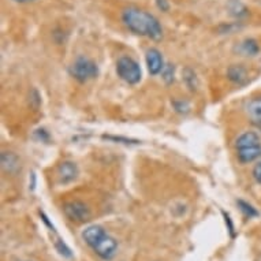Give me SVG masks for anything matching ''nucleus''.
I'll use <instances>...</instances> for the list:
<instances>
[{
  "mask_svg": "<svg viewBox=\"0 0 261 261\" xmlns=\"http://www.w3.org/2000/svg\"><path fill=\"white\" fill-rule=\"evenodd\" d=\"M116 73L127 84H137L141 80V67L140 64L128 56H122L116 63Z\"/></svg>",
  "mask_w": 261,
  "mask_h": 261,
  "instance_id": "20e7f679",
  "label": "nucleus"
},
{
  "mask_svg": "<svg viewBox=\"0 0 261 261\" xmlns=\"http://www.w3.org/2000/svg\"><path fill=\"white\" fill-rule=\"evenodd\" d=\"M258 261H261V257H260V258H258Z\"/></svg>",
  "mask_w": 261,
  "mask_h": 261,
  "instance_id": "4be33fe9",
  "label": "nucleus"
},
{
  "mask_svg": "<svg viewBox=\"0 0 261 261\" xmlns=\"http://www.w3.org/2000/svg\"><path fill=\"white\" fill-rule=\"evenodd\" d=\"M237 204H238V206H240V210L244 212L245 216H248L249 219L257 218V216L260 215L258 212H257V210L254 208V206L250 205L249 202L244 201V200H238V201H237Z\"/></svg>",
  "mask_w": 261,
  "mask_h": 261,
  "instance_id": "4468645a",
  "label": "nucleus"
},
{
  "mask_svg": "<svg viewBox=\"0 0 261 261\" xmlns=\"http://www.w3.org/2000/svg\"><path fill=\"white\" fill-rule=\"evenodd\" d=\"M124 26L134 35L145 36L152 40H162L163 28L153 14L138 7H127L122 13Z\"/></svg>",
  "mask_w": 261,
  "mask_h": 261,
  "instance_id": "f257e3e1",
  "label": "nucleus"
},
{
  "mask_svg": "<svg viewBox=\"0 0 261 261\" xmlns=\"http://www.w3.org/2000/svg\"><path fill=\"white\" fill-rule=\"evenodd\" d=\"M227 77L237 85H245L248 82V70L241 64H232L227 70Z\"/></svg>",
  "mask_w": 261,
  "mask_h": 261,
  "instance_id": "9d476101",
  "label": "nucleus"
},
{
  "mask_svg": "<svg viewBox=\"0 0 261 261\" xmlns=\"http://www.w3.org/2000/svg\"><path fill=\"white\" fill-rule=\"evenodd\" d=\"M2 167L10 174L19 170V159L11 152H3L2 153Z\"/></svg>",
  "mask_w": 261,
  "mask_h": 261,
  "instance_id": "f8f14e48",
  "label": "nucleus"
},
{
  "mask_svg": "<svg viewBox=\"0 0 261 261\" xmlns=\"http://www.w3.org/2000/svg\"><path fill=\"white\" fill-rule=\"evenodd\" d=\"M78 167L73 162H63L58 167V178L60 184H70L77 179Z\"/></svg>",
  "mask_w": 261,
  "mask_h": 261,
  "instance_id": "6e6552de",
  "label": "nucleus"
},
{
  "mask_svg": "<svg viewBox=\"0 0 261 261\" xmlns=\"http://www.w3.org/2000/svg\"><path fill=\"white\" fill-rule=\"evenodd\" d=\"M63 212L71 222L75 223L88 222L92 216L89 206L86 205L85 202L78 201V200L66 202L63 205Z\"/></svg>",
  "mask_w": 261,
  "mask_h": 261,
  "instance_id": "39448f33",
  "label": "nucleus"
},
{
  "mask_svg": "<svg viewBox=\"0 0 261 261\" xmlns=\"http://www.w3.org/2000/svg\"><path fill=\"white\" fill-rule=\"evenodd\" d=\"M237 156L241 163L254 162L261 156V140L256 133L248 132L237 140Z\"/></svg>",
  "mask_w": 261,
  "mask_h": 261,
  "instance_id": "f03ea898",
  "label": "nucleus"
},
{
  "mask_svg": "<svg viewBox=\"0 0 261 261\" xmlns=\"http://www.w3.org/2000/svg\"><path fill=\"white\" fill-rule=\"evenodd\" d=\"M253 176H254V179L258 182V184H261V162H258L254 166V168H253Z\"/></svg>",
  "mask_w": 261,
  "mask_h": 261,
  "instance_id": "a211bd4d",
  "label": "nucleus"
},
{
  "mask_svg": "<svg viewBox=\"0 0 261 261\" xmlns=\"http://www.w3.org/2000/svg\"><path fill=\"white\" fill-rule=\"evenodd\" d=\"M249 120L261 130V97L253 99L246 107Z\"/></svg>",
  "mask_w": 261,
  "mask_h": 261,
  "instance_id": "9b49d317",
  "label": "nucleus"
},
{
  "mask_svg": "<svg viewBox=\"0 0 261 261\" xmlns=\"http://www.w3.org/2000/svg\"><path fill=\"white\" fill-rule=\"evenodd\" d=\"M70 74L77 81L88 82L99 75V66L92 59L88 58H78L70 67Z\"/></svg>",
  "mask_w": 261,
  "mask_h": 261,
  "instance_id": "7ed1b4c3",
  "label": "nucleus"
},
{
  "mask_svg": "<svg viewBox=\"0 0 261 261\" xmlns=\"http://www.w3.org/2000/svg\"><path fill=\"white\" fill-rule=\"evenodd\" d=\"M106 236H107L106 230H104L101 226H97V224L86 227L85 230H84V232H82V238H84V241H85L86 244L89 245L92 249L99 244L100 241L103 240Z\"/></svg>",
  "mask_w": 261,
  "mask_h": 261,
  "instance_id": "0eeeda50",
  "label": "nucleus"
},
{
  "mask_svg": "<svg viewBox=\"0 0 261 261\" xmlns=\"http://www.w3.org/2000/svg\"><path fill=\"white\" fill-rule=\"evenodd\" d=\"M17 3H28V2H33V0H14Z\"/></svg>",
  "mask_w": 261,
  "mask_h": 261,
  "instance_id": "412c9836",
  "label": "nucleus"
},
{
  "mask_svg": "<svg viewBox=\"0 0 261 261\" xmlns=\"http://www.w3.org/2000/svg\"><path fill=\"white\" fill-rule=\"evenodd\" d=\"M156 5L162 11H168V9H170L168 0H156Z\"/></svg>",
  "mask_w": 261,
  "mask_h": 261,
  "instance_id": "6ab92c4d",
  "label": "nucleus"
},
{
  "mask_svg": "<svg viewBox=\"0 0 261 261\" xmlns=\"http://www.w3.org/2000/svg\"><path fill=\"white\" fill-rule=\"evenodd\" d=\"M146 66H148V70L152 75H156L160 71H163L164 63H163L162 54L158 49L150 48L149 51L146 52Z\"/></svg>",
  "mask_w": 261,
  "mask_h": 261,
  "instance_id": "1a4fd4ad",
  "label": "nucleus"
},
{
  "mask_svg": "<svg viewBox=\"0 0 261 261\" xmlns=\"http://www.w3.org/2000/svg\"><path fill=\"white\" fill-rule=\"evenodd\" d=\"M93 250L103 260H111L112 257L115 256L116 250H118V242L107 234L99 244L94 246Z\"/></svg>",
  "mask_w": 261,
  "mask_h": 261,
  "instance_id": "423d86ee",
  "label": "nucleus"
},
{
  "mask_svg": "<svg viewBox=\"0 0 261 261\" xmlns=\"http://www.w3.org/2000/svg\"><path fill=\"white\" fill-rule=\"evenodd\" d=\"M238 52L242 54L244 56H254L258 54L260 51V47H258V44H257L256 40L253 39H246L244 40L242 43L238 45Z\"/></svg>",
  "mask_w": 261,
  "mask_h": 261,
  "instance_id": "ddd939ff",
  "label": "nucleus"
},
{
  "mask_svg": "<svg viewBox=\"0 0 261 261\" xmlns=\"http://www.w3.org/2000/svg\"><path fill=\"white\" fill-rule=\"evenodd\" d=\"M163 80L166 84H171L174 81V66L172 64H166L163 69Z\"/></svg>",
  "mask_w": 261,
  "mask_h": 261,
  "instance_id": "dca6fc26",
  "label": "nucleus"
},
{
  "mask_svg": "<svg viewBox=\"0 0 261 261\" xmlns=\"http://www.w3.org/2000/svg\"><path fill=\"white\" fill-rule=\"evenodd\" d=\"M56 249H58V252L62 254V256L67 257V258H70V257H73V253H71V250H70V248L67 246V245L64 244L63 241L62 240H58V242L55 244Z\"/></svg>",
  "mask_w": 261,
  "mask_h": 261,
  "instance_id": "f3484780",
  "label": "nucleus"
},
{
  "mask_svg": "<svg viewBox=\"0 0 261 261\" xmlns=\"http://www.w3.org/2000/svg\"><path fill=\"white\" fill-rule=\"evenodd\" d=\"M223 215H224V219H226V224L228 226V231L231 232V237H234V226H232L231 219H230V216L226 212H223Z\"/></svg>",
  "mask_w": 261,
  "mask_h": 261,
  "instance_id": "aec40b11",
  "label": "nucleus"
},
{
  "mask_svg": "<svg viewBox=\"0 0 261 261\" xmlns=\"http://www.w3.org/2000/svg\"><path fill=\"white\" fill-rule=\"evenodd\" d=\"M184 78H185V82H186V85H188L190 89L192 90L197 89V78H196V74H194L193 70L190 69L185 70Z\"/></svg>",
  "mask_w": 261,
  "mask_h": 261,
  "instance_id": "2eb2a0df",
  "label": "nucleus"
}]
</instances>
